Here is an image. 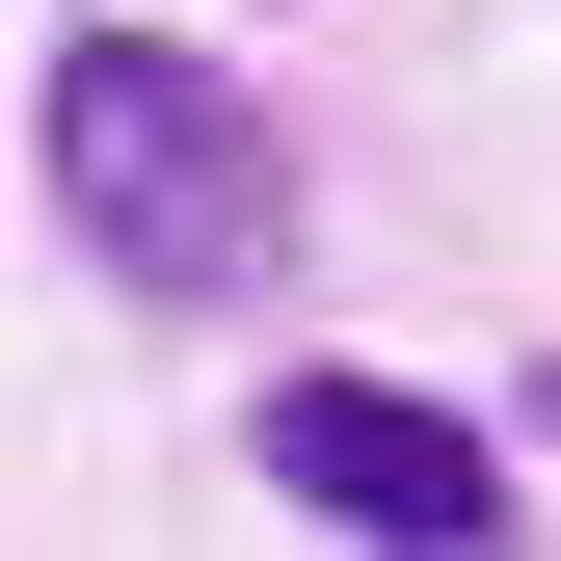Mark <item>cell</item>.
Listing matches in <instances>:
<instances>
[{
  "instance_id": "6da1fadb",
  "label": "cell",
  "mask_w": 561,
  "mask_h": 561,
  "mask_svg": "<svg viewBox=\"0 0 561 561\" xmlns=\"http://www.w3.org/2000/svg\"><path fill=\"white\" fill-rule=\"evenodd\" d=\"M27 161H54V215H81V267L161 295V321H241L267 267H295V134H267L215 54H161V27H81V54H54Z\"/></svg>"
},
{
  "instance_id": "7a4b0ae2",
  "label": "cell",
  "mask_w": 561,
  "mask_h": 561,
  "mask_svg": "<svg viewBox=\"0 0 561 561\" xmlns=\"http://www.w3.org/2000/svg\"><path fill=\"white\" fill-rule=\"evenodd\" d=\"M267 508H321V535H401V561H481L535 508L508 481V428H481V401H428V375H267Z\"/></svg>"
},
{
  "instance_id": "3957f363",
  "label": "cell",
  "mask_w": 561,
  "mask_h": 561,
  "mask_svg": "<svg viewBox=\"0 0 561 561\" xmlns=\"http://www.w3.org/2000/svg\"><path fill=\"white\" fill-rule=\"evenodd\" d=\"M508 428H561V375H535V401H508Z\"/></svg>"
}]
</instances>
